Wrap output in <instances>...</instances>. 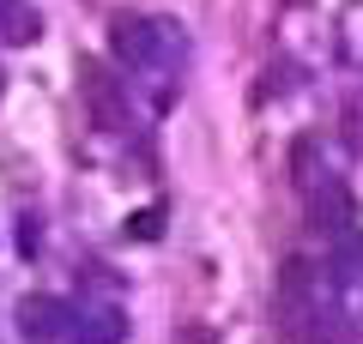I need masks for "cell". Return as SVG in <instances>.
<instances>
[{
  "label": "cell",
  "instance_id": "6da1fadb",
  "mask_svg": "<svg viewBox=\"0 0 363 344\" xmlns=\"http://www.w3.org/2000/svg\"><path fill=\"white\" fill-rule=\"evenodd\" d=\"M279 314H285V338L303 344V320L321 314V296H315L309 260H291V266H285V278H279Z\"/></svg>",
  "mask_w": 363,
  "mask_h": 344
},
{
  "label": "cell",
  "instance_id": "7a4b0ae2",
  "mask_svg": "<svg viewBox=\"0 0 363 344\" xmlns=\"http://www.w3.org/2000/svg\"><path fill=\"white\" fill-rule=\"evenodd\" d=\"M79 73H85V97H91V109H97V121H104V127H116L121 109H116V85H109L104 61H85Z\"/></svg>",
  "mask_w": 363,
  "mask_h": 344
}]
</instances>
